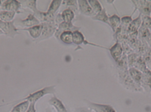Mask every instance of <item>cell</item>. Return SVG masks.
I'll use <instances>...</instances> for the list:
<instances>
[{"label": "cell", "instance_id": "6da1fadb", "mask_svg": "<svg viewBox=\"0 0 151 112\" xmlns=\"http://www.w3.org/2000/svg\"><path fill=\"white\" fill-rule=\"evenodd\" d=\"M129 70H120L117 69V75H118V81L120 84L125 89L131 92H142L143 89L138 87L135 82L132 81L130 75L129 74Z\"/></svg>", "mask_w": 151, "mask_h": 112}, {"label": "cell", "instance_id": "7a4b0ae2", "mask_svg": "<svg viewBox=\"0 0 151 112\" xmlns=\"http://www.w3.org/2000/svg\"><path fill=\"white\" fill-rule=\"evenodd\" d=\"M55 93V85H51V86H47L42 89L38 90L34 93H30L27 96L24 97L23 99H19V101H28L29 103H36L37 100L44 97V96L48 94H54Z\"/></svg>", "mask_w": 151, "mask_h": 112}, {"label": "cell", "instance_id": "3957f363", "mask_svg": "<svg viewBox=\"0 0 151 112\" xmlns=\"http://www.w3.org/2000/svg\"><path fill=\"white\" fill-rule=\"evenodd\" d=\"M42 24V33L40 37L35 40V42H40L42 40H47L50 38L52 36L55 35V33L56 32V29L58 26L55 24V22H44Z\"/></svg>", "mask_w": 151, "mask_h": 112}, {"label": "cell", "instance_id": "277c9868", "mask_svg": "<svg viewBox=\"0 0 151 112\" xmlns=\"http://www.w3.org/2000/svg\"><path fill=\"white\" fill-rule=\"evenodd\" d=\"M135 6V10H138L139 14L142 16H147L151 17V0H137V1H131ZM132 13V14H133Z\"/></svg>", "mask_w": 151, "mask_h": 112}, {"label": "cell", "instance_id": "5b68a950", "mask_svg": "<svg viewBox=\"0 0 151 112\" xmlns=\"http://www.w3.org/2000/svg\"><path fill=\"white\" fill-rule=\"evenodd\" d=\"M21 8V2L18 0H0V11H13L16 14H20Z\"/></svg>", "mask_w": 151, "mask_h": 112}, {"label": "cell", "instance_id": "8992f818", "mask_svg": "<svg viewBox=\"0 0 151 112\" xmlns=\"http://www.w3.org/2000/svg\"><path fill=\"white\" fill-rule=\"evenodd\" d=\"M14 23L15 20L12 22H3L0 19V29L3 32L5 36L14 38L17 34H19L18 29L16 27Z\"/></svg>", "mask_w": 151, "mask_h": 112}, {"label": "cell", "instance_id": "52a82bcc", "mask_svg": "<svg viewBox=\"0 0 151 112\" xmlns=\"http://www.w3.org/2000/svg\"><path fill=\"white\" fill-rule=\"evenodd\" d=\"M16 23L17 26L23 27V29H27L40 24V21L34 16L33 14H29L27 17L25 19H18L17 21H16Z\"/></svg>", "mask_w": 151, "mask_h": 112}, {"label": "cell", "instance_id": "ba28073f", "mask_svg": "<svg viewBox=\"0 0 151 112\" xmlns=\"http://www.w3.org/2000/svg\"><path fill=\"white\" fill-rule=\"evenodd\" d=\"M73 44L77 46V48L76 50L80 48V46L82 44H90L91 46H95V47H102V48H104L103 47H101V46H99V45H96L95 43H89L88 41L85 40V36H84L83 34L80 32L79 30L77 31H74L73 32Z\"/></svg>", "mask_w": 151, "mask_h": 112}, {"label": "cell", "instance_id": "9c48e42d", "mask_svg": "<svg viewBox=\"0 0 151 112\" xmlns=\"http://www.w3.org/2000/svg\"><path fill=\"white\" fill-rule=\"evenodd\" d=\"M88 105V107L94 112H116L114 108L109 105L99 104V103H92L91 101L85 100Z\"/></svg>", "mask_w": 151, "mask_h": 112}, {"label": "cell", "instance_id": "30bf717a", "mask_svg": "<svg viewBox=\"0 0 151 112\" xmlns=\"http://www.w3.org/2000/svg\"><path fill=\"white\" fill-rule=\"evenodd\" d=\"M80 27H77V26H74L73 24V22H63L62 23H61L60 25H58V28L56 29V32L55 33V37L57 39V40H59L60 34H61L62 32H65V31H72V32H74V31H77L80 30Z\"/></svg>", "mask_w": 151, "mask_h": 112}, {"label": "cell", "instance_id": "8fae6325", "mask_svg": "<svg viewBox=\"0 0 151 112\" xmlns=\"http://www.w3.org/2000/svg\"><path fill=\"white\" fill-rule=\"evenodd\" d=\"M109 50L111 57L116 63H117L121 59L124 54L121 44L118 41H116L112 47L109 49Z\"/></svg>", "mask_w": 151, "mask_h": 112}, {"label": "cell", "instance_id": "7c38bea8", "mask_svg": "<svg viewBox=\"0 0 151 112\" xmlns=\"http://www.w3.org/2000/svg\"><path fill=\"white\" fill-rule=\"evenodd\" d=\"M34 16L40 21V23L44 22H55V18L56 14H52L47 13V11H36L33 13Z\"/></svg>", "mask_w": 151, "mask_h": 112}, {"label": "cell", "instance_id": "4fadbf2b", "mask_svg": "<svg viewBox=\"0 0 151 112\" xmlns=\"http://www.w3.org/2000/svg\"><path fill=\"white\" fill-rule=\"evenodd\" d=\"M78 8L79 12L82 14L91 17L94 16V14L87 0H78Z\"/></svg>", "mask_w": 151, "mask_h": 112}, {"label": "cell", "instance_id": "5bb4252c", "mask_svg": "<svg viewBox=\"0 0 151 112\" xmlns=\"http://www.w3.org/2000/svg\"><path fill=\"white\" fill-rule=\"evenodd\" d=\"M141 87L143 90L150 93L151 90V71L147 69L144 73H142V82H141Z\"/></svg>", "mask_w": 151, "mask_h": 112}, {"label": "cell", "instance_id": "9a60e30c", "mask_svg": "<svg viewBox=\"0 0 151 112\" xmlns=\"http://www.w3.org/2000/svg\"><path fill=\"white\" fill-rule=\"evenodd\" d=\"M23 30V31H27L29 32V35L31 36L33 40L35 41L37 40L39 37H40L42 33V24L37 25V26H32L31 28H27V29H23V28H20V29H18V30Z\"/></svg>", "mask_w": 151, "mask_h": 112}, {"label": "cell", "instance_id": "2e32d148", "mask_svg": "<svg viewBox=\"0 0 151 112\" xmlns=\"http://www.w3.org/2000/svg\"><path fill=\"white\" fill-rule=\"evenodd\" d=\"M48 103L50 106L55 108L57 112H70L65 107L64 103L55 96H53L52 97L50 98L48 101Z\"/></svg>", "mask_w": 151, "mask_h": 112}, {"label": "cell", "instance_id": "e0dca14e", "mask_svg": "<svg viewBox=\"0 0 151 112\" xmlns=\"http://www.w3.org/2000/svg\"><path fill=\"white\" fill-rule=\"evenodd\" d=\"M142 24V15L139 14L138 17L135 19H132V21L129 24L128 28V34H133L138 33V30H139L140 27Z\"/></svg>", "mask_w": 151, "mask_h": 112}, {"label": "cell", "instance_id": "ac0fdd59", "mask_svg": "<svg viewBox=\"0 0 151 112\" xmlns=\"http://www.w3.org/2000/svg\"><path fill=\"white\" fill-rule=\"evenodd\" d=\"M128 71H129V75H130L132 81H133V82H135L138 87L142 88V87H141V82H142V73L141 72V71L138 70L137 69H135V68H134V67L129 68Z\"/></svg>", "mask_w": 151, "mask_h": 112}, {"label": "cell", "instance_id": "d6986e66", "mask_svg": "<svg viewBox=\"0 0 151 112\" xmlns=\"http://www.w3.org/2000/svg\"><path fill=\"white\" fill-rule=\"evenodd\" d=\"M109 26L114 33L121 26V18L117 14L111 15L109 16Z\"/></svg>", "mask_w": 151, "mask_h": 112}, {"label": "cell", "instance_id": "ffe728a7", "mask_svg": "<svg viewBox=\"0 0 151 112\" xmlns=\"http://www.w3.org/2000/svg\"><path fill=\"white\" fill-rule=\"evenodd\" d=\"M64 9H70L76 13H77L79 11V8H78V1L76 0H64L62 1V4Z\"/></svg>", "mask_w": 151, "mask_h": 112}, {"label": "cell", "instance_id": "44dd1931", "mask_svg": "<svg viewBox=\"0 0 151 112\" xmlns=\"http://www.w3.org/2000/svg\"><path fill=\"white\" fill-rule=\"evenodd\" d=\"M59 40L63 43L67 45L73 44V32L72 31H65L60 34Z\"/></svg>", "mask_w": 151, "mask_h": 112}, {"label": "cell", "instance_id": "7402d4cb", "mask_svg": "<svg viewBox=\"0 0 151 112\" xmlns=\"http://www.w3.org/2000/svg\"><path fill=\"white\" fill-rule=\"evenodd\" d=\"M64 22H73V20L75 18V12L70 9H64L60 12Z\"/></svg>", "mask_w": 151, "mask_h": 112}, {"label": "cell", "instance_id": "603a6c76", "mask_svg": "<svg viewBox=\"0 0 151 112\" xmlns=\"http://www.w3.org/2000/svg\"><path fill=\"white\" fill-rule=\"evenodd\" d=\"M92 19L93 20H98L100 22H103L104 23H106L107 25L109 26V16H108L107 13H106V10L105 8H103L102 11L99 12L98 14H96L95 16L91 17Z\"/></svg>", "mask_w": 151, "mask_h": 112}, {"label": "cell", "instance_id": "cb8c5ba5", "mask_svg": "<svg viewBox=\"0 0 151 112\" xmlns=\"http://www.w3.org/2000/svg\"><path fill=\"white\" fill-rule=\"evenodd\" d=\"M61 4H62L61 0H53L50 3L47 12L49 14H56L58 9L61 8Z\"/></svg>", "mask_w": 151, "mask_h": 112}, {"label": "cell", "instance_id": "d4e9b609", "mask_svg": "<svg viewBox=\"0 0 151 112\" xmlns=\"http://www.w3.org/2000/svg\"><path fill=\"white\" fill-rule=\"evenodd\" d=\"M17 14L13 11H0V19L3 22H12L14 20V17Z\"/></svg>", "mask_w": 151, "mask_h": 112}, {"label": "cell", "instance_id": "484cf974", "mask_svg": "<svg viewBox=\"0 0 151 112\" xmlns=\"http://www.w3.org/2000/svg\"><path fill=\"white\" fill-rule=\"evenodd\" d=\"M29 102L28 101H22L19 103L14 106L12 110L10 112H26L29 106Z\"/></svg>", "mask_w": 151, "mask_h": 112}, {"label": "cell", "instance_id": "4316f807", "mask_svg": "<svg viewBox=\"0 0 151 112\" xmlns=\"http://www.w3.org/2000/svg\"><path fill=\"white\" fill-rule=\"evenodd\" d=\"M134 68L137 69L138 70L141 71L142 73H144L145 70H146L147 68L146 64H145V61H144V58L142 56L139 55L138 58H137L136 61H135V64L133 66Z\"/></svg>", "mask_w": 151, "mask_h": 112}, {"label": "cell", "instance_id": "83f0119b", "mask_svg": "<svg viewBox=\"0 0 151 112\" xmlns=\"http://www.w3.org/2000/svg\"><path fill=\"white\" fill-rule=\"evenodd\" d=\"M88 2L91 8L92 11H93V14H94V16L96 14L100 12L102 9H103V6H102L101 3L99 1H97V0H88Z\"/></svg>", "mask_w": 151, "mask_h": 112}, {"label": "cell", "instance_id": "f1b7e54d", "mask_svg": "<svg viewBox=\"0 0 151 112\" xmlns=\"http://www.w3.org/2000/svg\"><path fill=\"white\" fill-rule=\"evenodd\" d=\"M37 1H36V0L20 1L21 5H22V7L29 8V9L32 10V11H33V13L38 10V9H37Z\"/></svg>", "mask_w": 151, "mask_h": 112}, {"label": "cell", "instance_id": "f546056e", "mask_svg": "<svg viewBox=\"0 0 151 112\" xmlns=\"http://www.w3.org/2000/svg\"><path fill=\"white\" fill-rule=\"evenodd\" d=\"M138 56H139V55L136 52H132L127 55V62H128L129 68L133 67L137 58H138Z\"/></svg>", "mask_w": 151, "mask_h": 112}, {"label": "cell", "instance_id": "4dcf8cb0", "mask_svg": "<svg viewBox=\"0 0 151 112\" xmlns=\"http://www.w3.org/2000/svg\"><path fill=\"white\" fill-rule=\"evenodd\" d=\"M145 61V64H146L147 68L151 71V49L150 48L145 54L142 55Z\"/></svg>", "mask_w": 151, "mask_h": 112}, {"label": "cell", "instance_id": "1f68e13d", "mask_svg": "<svg viewBox=\"0 0 151 112\" xmlns=\"http://www.w3.org/2000/svg\"><path fill=\"white\" fill-rule=\"evenodd\" d=\"M142 25L151 32V17L147 16H142Z\"/></svg>", "mask_w": 151, "mask_h": 112}, {"label": "cell", "instance_id": "d6a6232c", "mask_svg": "<svg viewBox=\"0 0 151 112\" xmlns=\"http://www.w3.org/2000/svg\"><path fill=\"white\" fill-rule=\"evenodd\" d=\"M63 22H64V20H63V19H62V17H61V13H58L56 14V16H55V24H56L57 26H58V25H60L61 23H62Z\"/></svg>", "mask_w": 151, "mask_h": 112}, {"label": "cell", "instance_id": "836d02e7", "mask_svg": "<svg viewBox=\"0 0 151 112\" xmlns=\"http://www.w3.org/2000/svg\"><path fill=\"white\" fill-rule=\"evenodd\" d=\"M74 112H93V111H92L91 109L89 108L88 107H80L76 108Z\"/></svg>", "mask_w": 151, "mask_h": 112}, {"label": "cell", "instance_id": "e575fe53", "mask_svg": "<svg viewBox=\"0 0 151 112\" xmlns=\"http://www.w3.org/2000/svg\"><path fill=\"white\" fill-rule=\"evenodd\" d=\"M26 112H36L35 103H30Z\"/></svg>", "mask_w": 151, "mask_h": 112}, {"label": "cell", "instance_id": "d590c367", "mask_svg": "<svg viewBox=\"0 0 151 112\" xmlns=\"http://www.w3.org/2000/svg\"><path fill=\"white\" fill-rule=\"evenodd\" d=\"M46 112H52V110L50 108H47V109H46Z\"/></svg>", "mask_w": 151, "mask_h": 112}, {"label": "cell", "instance_id": "8d00e7d4", "mask_svg": "<svg viewBox=\"0 0 151 112\" xmlns=\"http://www.w3.org/2000/svg\"><path fill=\"white\" fill-rule=\"evenodd\" d=\"M2 34H4V33H3V32H2V31L0 29V35H2Z\"/></svg>", "mask_w": 151, "mask_h": 112}, {"label": "cell", "instance_id": "74e56055", "mask_svg": "<svg viewBox=\"0 0 151 112\" xmlns=\"http://www.w3.org/2000/svg\"><path fill=\"white\" fill-rule=\"evenodd\" d=\"M150 93H151V90H150Z\"/></svg>", "mask_w": 151, "mask_h": 112}]
</instances>
